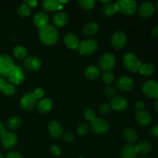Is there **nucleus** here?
I'll return each instance as SVG.
<instances>
[{
	"mask_svg": "<svg viewBox=\"0 0 158 158\" xmlns=\"http://www.w3.org/2000/svg\"><path fill=\"white\" fill-rule=\"evenodd\" d=\"M39 36L43 43L47 46L55 45L59 40V32L55 26L52 25H47L46 26L40 29L39 32Z\"/></svg>",
	"mask_w": 158,
	"mask_h": 158,
	"instance_id": "1",
	"label": "nucleus"
},
{
	"mask_svg": "<svg viewBox=\"0 0 158 158\" xmlns=\"http://www.w3.org/2000/svg\"><path fill=\"white\" fill-rule=\"evenodd\" d=\"M123 63L127 69L132 73L138 72L141 66V62L133 52H127L123 58Z\"/></svg>",
	"mask_w": 158,
	"mask_h": 158,
	"instance_id": "2",
	"label": "nucleus"
},
{
	"mask_svg": "<svg viewBox=\"0 0 158 158\" xmlns=\"http://www.w3.org/2000/svg\"><path fill=\"white\" fill-rule=\"evenodd\" d=\"M15 67L13 60L9 55H0V76L8 77Z\"/></svg>",
	"mask_w": 158,
	"mask_h": 158,
	"instance_id": "3",
	"label": "nucleus"
},
{
	"mask_svg": "<svg viewBox=\"0 0 158 158\" xmlns=\"http://www.w3.org/2000/svg\"><path fill=\"white\" fill-rule=\"evenodd\" d=\"M116 5L118 12L124 15H134L137 9V3L134 0H118Z\"/></svg>",
	"mask_w": 158,
	"mask_h": 158,
	"instance_id": "4",
	"label": "nucleus"
},
{
	"mask_svg": "<svg viewBox=\"0 0 158 158\" xmlns=\"http://www.w3.org/2000/svg\"><path fill=\"white\" fill-rule=\"evenodd\" d=\"M98 47L97 42L95 40H85L79 43L77 51L83 56H89L96 52Z\"/></svg>",
	"mask_w": 158,
	"mask_h": 158,
	"instance_id": "5",
	"label": "nucleus"
},
{
	"mask_svg": "<svg viewBox=\"0 0 158 158\" xmlns=\"http://www.w3.org/2000/svg\"><path fill=\"white\" fill-rule=\"evenodd\" d=\"M116 65V57L114 54L106 52L101 56L99 60V67L105 72H110Z\"/></svg>",
	"mask_w": 158,
	"mask_h": 158,
	"instance_id": "6",
	"label": "nucleus"
},
{
	"mask_svg": "<svg viewBox=\"0 0 158 158\" xmlns=\"http://www.w3.org/2000/svg\"><path fill=\"white\" fill-rule=\"evenodd\" d=\"M1 143L6 149H12L17 144V136L12 131H6L0 137Z\"/></svg>",
	"mask_w": 158,
	"mask_h": 158,
	"instance_id": "7",
	"label": "nucleus"
},
{
	"mask_svg": "<svg viewBox=\"0 0 158 158\" xmlns=\"http://www.w3.org/2000/svg\"><path fill=\"white\" fill-rule=\"evenodd\" d=\"M143 94L151 98H158V83L155 80H148L142 85Z\"/></svg>",
	"mask_w": 158,
	"mask_h": 158,
	"instance_id": "8",
	"label": "nucleus"
},
{
	"mask_svg": "<svg viewBox=\"0 0 158 158\" xmlns=\"http://www.w3.org/2000/svg\"><path fill=\"white\" fill-rule=\"evenodd\" d=\"M36 104V98L33 93H26L20 100V106L25 111H30Z\"/></svg>",
	"mask_w": 158,
	"mask_h": 158,
	"instance_id": "9",
	"label": "nucleus"
},
{
	"mask_svg": "<svg viewBox=\"0 0 158 158\" xmlns=\"http://www.w3.org/2000/svg\"><path fill=\"white\" fill-rule=\"evenodd\" d=\"M116 87L122 92L131 91L134 87V80L126 76L120 77L116 81Z\"/></svg>",
	"mask_w": 158,
	"mask_h": 158,
	"instance_id": "10",
	"label": "nucleus"
},
{
	"mask_svg": "<svg viewBox=\"0 0 158 158\" xmlns=\"http://www.w3.org/2000/svg\"><path fill=\"white\" fill-rule=\"evenodd\" d=\"M111 45L117 49H120L126 46L127 36L121 31H117L111 37Z\"/></svg>",
	"mask_w": 158,
	"mask_h": 158,
	"instance_id": "11",
	"label": "nucleus"
},
{
	"mask_svg": "<svg viewBox=\"0 0 158 158\" xmlns=\"http://www.w3.org/2000/svg\"><path fill=\"white\" fill-rule=\"evenodd\" d=\"M91 130L97 134H103L109 130V123L103 119L96 118L91 122Z\"/></svg>",
	"mask_w": 158,
	"mask_h": 158,
	"instance_id": "12",
	"label": "nucleus"
},
{
	"mask_svg": "<svg viewBox=\"0 0 158 158\" xmlns=\"http://www.w3.org/2000/svg\"><path fill=\"white\" fill-rule=\"evenodd\" d=\"M9 81L12 83L13 84L19 85L21 83H23L25 79V73L23 71V68L19 66H15L13 70L11 72L9 77Z\"/></svg>",
	"mask_w": 158,
	"mask_h": 158,
	"instance_id": "13",
	"label": "nucleus"
},
{
	"mask_svg": "<svg viewBox=\"0 0 158 158\" xmlns=\"http://www.w3.org/2000/svg\"><path fill=\"white\" fill-rule=\"evenodd\" d=\"M110 106L117 111H123L127 108L128 103L126 99L121 96H117L111 99Z\"/></svg>",
	"mask_w": 158,
	"mask_h": 158,
	"instance_id": "14",
	"label": "nucleus"
},
{
	"mask_svg": "<svg viewBox=\"0 0 158 158\" xmlns=\"http://www.w3.org/2000/svg\"><path fill=\"white\" fill-rule=\"evenodd\" d=\"M23 65H24V67L29 70L36 71L41 67L42 63L39 58L34 56H31L26 57V60H24Z\"/></svg>",
	"mask_w": 158,
	"mask_h": 158,
	"instance_id": "15",
	"label": "nucleus"
},
{
	"mask_svg": "<svg viewBox=\"0 0 158 158\" xmlns=\"http://www.w3.org/2000/svg\"><path fill=\"white\" fill-rule=\"evenodd\" d=\"M155 11V6L151 2H146L140 5L139 8V14L143 18H149Z\"/></svg>",
	"mask_w": 158,
	"mask_h": 158,
	"instance_id": "16",
	"label": "nucleus"
},
{
	"mask_svg": "<svg viewBox=\"0 0 158 158\" xmlns=\"http://www.w3.org/2000/svg\"><path fill=\"white\" fill-rule=\"evenodd\" d=\"M48 130L53 138L60 139L63 134V129L62 127L61 124L58 121H51L48 126Z\"/></svg>",
	"mask_w": 158,
	"mask_h": 158,
	"instance_id": "17",
	"label": "nucleus"
},
{
	"mask_svg": "<svg viewBox=\"0 0 158 158\" xmlns=\"http://www.w3.org/2000/svg\"><path fill=\"white\" fill-rule=\"evenodd\" d=\"M135 120L139 124L142 126H147L150 124L151 122V116L146 110H137L135 114Z\"/></svg>",
	"mask_w": 158,
	"mask_h": 158,
	"instance_id": "18",
	"label": "nucleus"
},
{
	"mask_svg": "<svg viewBox=\"0 0 158 158\" xmlns=\"http://www.w3.org/2000/svg\"><path fill=\"white\" fill-rule=\"evenodd\" d=\"M42 7L46 12H54L61 9L63 6L57 0H44L42 2Z\"/></svg>",
	"mask_w": 158,
	"mask_h": 158,
	"instance_id": "19",
	"label": "nucleus"
},
{
	"mask_svg": "<svg viewBox=\"0 0 158 158\" xmlns=\"http://www.w3.org/2000/svg\"><path fill=\"white\" fill-rule=\"evenodd\" d=\"M49 23V17L44 12H38L33 16V23L39 29H43Z\"/></svg>",
	"mask_w": 158,
	"mask_h": 158,
	"instance_id": "20",
	"label": "nucleus"
},
{
	"mask_svg": "<svg viewBox=\"0 0 158 158\" xmlns=\"http://www.w3.org/2000/svg\"><path fill=\"white\" fill-rule=\"evenodd\" d=\"M69 20V16L66 12H56L52 17V23L57 27H63L66 25Z\"/></svg>",
	"mask_w": 158,
	"mask_h": 158,
	"instance_id": "21",
	"label": "nucleus"
},
{
	"mask_svg": "<svg viewBox=\"0 0 158 158\" xmlns=\"http://www.w3.org/2000/svg\"><path fill=\"white\" fill-rule=\"evenodd\" d=\"M138 154L136 145L127 144L123 147L121 151V158H136Z\"/></svg>",
	"mask_w": 158,
	"mask_h": 158,
	"instance_id": "22",
	"label": "nucleus"
},
{
	"mask_svg": "<svg viewBox=\"0 0 158 158\" xmlns=\"http://www.w3.org/2000/svg\"><path fill=\"white\" fill-rule=\"evenodd\" d=\"M64 43L69 49H77L79 46V40L73 33H68L64 36Z\"/></svg>",
	"mask_w": 158,
	"mask_h": 158,
	"instance_id": "23",
	"label": "nucleus"
},
{
	"mask_svg": "<svg viewBox=\"0 0 158 158\" xmlns=\"http://www.w3.org/2000/svg\"><path fill=\"white\" fill-rule=\"evenodd\" d=\"M37 109L39 112L42 114H46L49 113L52 109V101L49 98L42 99L37 105Z\"/></svg>",
	"mask_w": 158,
	"mask_h": 158,
	"instance_id": "24",
	"label": "nucleus"
},
{
	"mask_svg": "<svg viewBox=\"0 0 158 158\" xmlns=\"http://www.w3.org/2000/svg\"><path fill=\"white\" fill-rule=\"evenodd\" d=\"M123 137L125 140L129 143V144L135 143L138 138L137 133L132 128H126L123 132Z\"/></svg>",
	"mask_w": 158,
	"mask_h": 158,
	"instance_id": "25",
	"label": "nucleus"
},
{
	"mask_svg": "<svg viewBox=\"0 0 158 158\" xmlns=\"http://www.w3.org/2000/svg\"><path fill=\"white\" fill-rule=\"evenodd\" d=\"M117 12L118 10H117V6L116 3L109 2L107 4L103 5V8H102V12L103 13V15L107 17L114 16Z\"/></svg>",
	"mask_w": 158,
	"mask_h": 158,
	"instance_id": "26",
	"label": "nucleus"
},
{
	"mask_svg": "<svg viewBox=\"0 0 158 158\" xmlns=\"http://www.w3.org/2000/svg\"><path fill=\"white\" fill-rule=\"evenodd\" d=\"M100 75V70L97 66H89L85 70V76L87 79L94 80L98 78Z\"/></svg>",
	"mask_w": 158,
	"mask_h": 158,
	"instance_id": "27",
	"label": "nucleus"
},
{
	"mask_svg": "<svg viewBox=\"0 0 158 158\" xmlns=\"http://www.w3.org/2000/svg\"><path fill=\"white\" fill-rule=\"evenodd\" d=\"M99 26L97 23L91 22L88 23L83 26V33L86 35H94L98 32Z\"/></svg>",
	"mask_w": 158,
	"mask_h": 158,
	"instance_id": "28",
	"label": "nucleus"
},
{
	"mask_svg": "<svg viewBox=\"0 0 158 158\" xmlns=\"http://www.w3.org/2000/svg\"><path fill=\"white\" fill-rule=\"evenodd\" d=\"M22 124V120L19 117H12L7 121V127L9 130L11 131H15L18 129Z\"/></svg>",
	"mask_w": 158,
	"mask_h": 158,
	"instance_id": "29",
	"label": "nucleus"
},
{
	"mask_svg": "<svg viewBox=\"0 0 158 158\" xmlns=\"http://www.w3.org/2000/svg\"><path fill=\"white\" fill-rule=\"evenodd\" d=\"M139 71L142 75L150 77L154 73V66L151 63H145V64L141 65Z\"/></svg>",
	"mask_w": 158,
	"mask_h": 158,
	"instance_id": "30",
	"label": "nucleus"
},
{
	"mask_svg": "<svg viewBox=\"0 0 158 158\" xmlns=\"http://www.w3.org/2000/svg\"><path fill=\"white\" fill-rule=\"evenodd\" d=\"M13 54L15 58L22 60L26 57V56H27V51H26V48H24L23 46H16V47L14 48Z\"/></svg>",
	"mask_w": 158,
	"mask_h": 158,
	"instance_id": "31",
	"label": "nucleus"
},
{
	"mask_svg": "<svg viewBox=\"0 0 158 158\" xmlns=\"http://www.w3.org/2000/svg\"><path fill=\"white\" fill-rule=\"evenodd\" d=\"M137 151L138 153H141V154H147L151 150V144L148 141H142L139 143L138 144L136 145Z\"/></svg>",
	"mask_w": 158,
	"mask_h": 158,
	"instance_id": "32",
	"label": "nucleus"
},
{
	"mask_svg": "<svg viewBox=\"0 0 158 158\" xmlns=\"http://www.w3.org/2000/svg\"><path fill=\"white\" fill-rule=\"evenodd\" d=\"M31 12V8L28 5L23 3L17 9V13L21 17H27Z\"/></svg>",
	"mask_w": 158,
	"mask_h": 158,
	"instance_id": "33",
	"label": "nucleus"
},
{
	"mask_svg": "<svg viewBox=\"0 0 158 158\" xmlns=\"http://www.w3.org/2000/svg\"><path fill=\"white\" fill-rule=\"evenodd\" d=\"M78 2L81 8L86 10L94 9L96 5V2L94 0H80Z\"/></svg>",
	"mask_w": 158,
	"mask_h": 158,
	"instance_id": "34",
	"label": "nucleus"
},
{
	"mask_svg": "<svg viewBox=\"0 0 158 158\" xmlns=\"http://www.w3.org/2000/svg\"><path fill=\"white\" fill-rule=\"evenodd\" d=\"M89 132V126L87 123H82L77 127V133L80 137H83L86 136Z\"/></svg>",
	"mask_w": 158,
	"mask_h": 158,
	"instance_id": "35",
	"label": "nucleus"
},
{
	"mask_svg": "<svg viewBox=\"0 0 158 158\" xmlns=\"http://www.w3.org/2000/svg\"><path fill=\"white\" fill-rule=\"evenodd\" d=\"M83 116H84L86 120L91 122L96 119L95 112L94 111V110L90 109V108H87V109L84 110V111H83Z\"/></svg>",
	"mask_w": 158,
	"mask_h": 158,
	"instance_id": "36",
	"label": "nucleus"
},
{
	"mask_svg": "<svg viewBox=\"0 0 158 158\" xmlns=\"http://www.w3.org/2000/svg\"><path fill=\"white\" fill-rule=\"evenodd\" d=\"M102 80L106 84H111L114 80V76L111 72H105L102 75Z\"/></svg>",
	"mask_w": 158,
	"mask_h": 158,
	"instance_id": "37",
	"label": "nucleus"
},
{
	"mask_svg": "<svg viewBox=\"0 0 158 158\" xmlns=\"http://www.w3.org/2000/svg\"><path fill=\"white\" fill-rule=\"evenodd\" d=\"M103 94L107 97H113L116 95V88L114 86H106L103 90Z\"/></svg>",
	"mask_w": 158,
	"mask_h": 158,
	"instance_id": "38",
	"label": "nucleus"
},
{
	"mask_svg": "<svg viewBox=\"0 0 158 158\" xmlns=\"http://www.w3.org/2000/svg\"><path fill=\"white\" fill-rule=\"evenodd\" d=\"M15 91V89L12 85L7 84V86H6V87L5 88L3 93H4L6 96H8V97H11V96L14 95Z\"/></svg>",
	"mask_w": 158,
	"mask_h": 158,
	"instance_id": "39",
	"label": "nucleus"
},
{
	"mask_svg": "<svg viewBox=\"0 0 158 158\" xmlns=\"http://www.w3.org/2000/svg\"><path fill=\"white\" fill-rule=\"evenodd\" d=\"M110 106L108 103H103L100 106V112L102 114L105 115V114H108L110 112Z\"/></svg>",
	"mask_w": 158,
	"mask_h": 158,
	"instance_id": "40",
	"label": "nucleus"
},
{
	"mask_svg": "<svg viewBox=\"0 0 158 158\" xmlns=\"http://www.w3.org/2000/svg\"><path fill=\"white\" fill-rule=\"evenodd\" d=\"M63 136L64 141L67 142V143H71V142H73L74 140V135L73 134H71V133H65Z\"/></svg>",
	"mask_w": 158,
	"mask_h": 158,
	"instance_id": "41",
	"label": "nucleus"
},
{
	"mask_svg": "<svg viewBox=\"0 0 158 158\" xmlns=\"http://www.w3.org/2000/svg\"><path fill=\"white\" fill-rule=\"evenodd\" d=\"M50 152L53 155L59 156L61 154V150L57 145H52V146L50 147Z\"/></svg>",
	"mask_w": 158,
	"mask_h": 158,
	"instance_id": "42",
	"label": "nucleus"
},
{
	"mask_svg": "<svg viewBox=\"0 0 158 158\" xmlns=\"http://www.w3.org/2000/svg\"><path fill=\"white\" fill-rule=\"evenodd\" d=\"M33 94L36 99L41 98L44 95V90L43 89H41V88H37V89H35Z\"/></svg>",
	"mask_w": 158,
	"mask_h": 158,
	"instance_id": "43",
	"label": "nucleus"
},
{
	"mask_svg": "<svg viewBox=\"0 0 158 158\" xmlns=\"http://www.w3.org/2000/svg\"><path fill=\"white\" fill-rule=\"evenodd\" d=\"M6 158H23V157L19 153L15 152V151H12V152H9V154H7Z\"/></svg>",
	"mask_w": 158,
	"mask_h": 158,
	"instance_id": "44",
	"label": "nucleus"
},
{
	"mask_svg": "<svg viewBox=\"0 0 158 158\" xmlns=\"http://www.w3.org/2000/svg\"><path fill=\"white\" fill-rule=\"evenodd\" d=\"M23 3L28 5L29 7H32V8L36 7L37 4H38L35 0H25V1H23Z\"/></svg>",
	"mask_w": 158,
	"mask_h": 158,
	"instance_id": "45",
	"label": "nucleus"
},
{
	"mask_svg": "<svg viewBox=\"0 0 158 158\" xmlns=\"http://www.w3.org/2000/svg\"><path fill=\"white\" fill-rule=\"evenodd\" d=\"M151 133L154 137L158 138V124L155 125L154 127H153L151 130Z\"/></svg>",
	"mask_w": 158,
	"mask_h": 158,
	"instance_id": "46",
	"label": "nucleus"
},
{
	"mask_svg": "<svg viewBox=\"0 0 158 158\" xmlns=\"http://www.w3.org/2000/svg\"><path fill=\"white\" fill-rule=\"evenodd\" d=\"M135 108L137 110H142L144 108V103L142 101H137L135 103Z\"/></svg>",
	"mask_w": 158,
	"mask_h": 158,
	"instance_id": "47",
	"label": "nucleus"
},
{
	"mask_svg": "<svg viewBox=\"0 0 158 158\" xmlns=\"http://www.w3.org/2000/svg\"><path fill=\"white\" fill-rule=\"evenodd\" d=\"M7 84L8 83L3 79L0 78V93H3V91H4L5 88L6 87Z\"/></svg>",
	"mask_w": 158,
	"mask_h": 158,
	"instance_id": "48",
	"label": "nucleus"
},
{
	"mask_svg": "<svg viewBox=\"0 0 158 158\" xmlns=\"http://www.w3.org/2000/svg\"><path fill=\"white\" fill-rule=\"evenodd\" d=\"M151 34H152L153 36L158 37V26L153 28L152 30H151Z\"/></svg>",
	"mask_w": 158,
	"mask_h": 158,
	"instance_id": "49",
	"label": "nucleus"
},
{
	"mask_svg": "<svg viewBox=\"0 0 158 158\" xmlns=\"http://www.w3.org/2000/svg\"><path fill=\"white\" fill-rule=\"evenodd\" d=\"M5 131H6V129H5L4 124H3L2 122L0 121V135L5 133Z\"/></svg>",
	"mask_w": 158,
	"mask_h": 158,
	"instance_id": "50",
	"label": "nucleus"
},
{
	"mask_svg": "<svg viewBox=\"0 0 158 158\" xmlns=\"http://www.w3.org/2000/svg\"><path fill=\"white\" fill-rule=\"evenodd\" d=\"M155 109L158 113V98L157 99V100H156V102H155Z\"/></svg>",
	"mask_w": 158,
	"mask_h": 158,
	"instance_id": "51",
	"label": "nucleus"
},
{
	"mask_svg": "<svg viewBox=\"0 0 158 158\" xmlns=\"http://www.w3.org/2000/svg\"><path fill=\"white\" fill-rule=\"evenodd\" d=\"M156 9H157V12H158V2H157V5H156Z\"/></svg>",
	"mask_w": 158,
	"mask_h": 158,
	"instance_id": "52",
	"label": "nucleus"
},
{
	"mask_svg": "<svg viewBox=\"0 0 158 158\" xmlns=\"http://www.w3.org/2000/svg\"><path fill=\"white\" fill-rule=\"evenodd\" d=\"M0 158H4V157H3V156H2V154H0Z\"/></svg>",
	"mask_w": 158,
	"mask_h": 158,
	"instance_id": "53",
	"label": "nucleus"
},
{
	"mask_svg": "<svg viewBox=\"0 0 158 158\" xmlns=\"http://www.w3.org/2000/svg\"><path fill=\"white\" fill-rule=\"evenodd\" d=\"M140 158H147V157H140Z\"/></svg>",
	"mask_w": 158,
	"mask_h": 158,
	"instance_id": "54",
	"label": "nucleus"
},
{
	"mask_svg": "<svg viewBox=\"0 0 158 158\" xmlns=\"http://www.w3.org/2000/svg\"><path fill=\"white\" fill-rule=\"evenodd\" d=\"M79 158H83V157H79Z\"/></svg>",
	"mask_w": 158,
	"mask_h": 158,
	"instance_id": "55",
	"label": "nucleus"
}]
</instances>
